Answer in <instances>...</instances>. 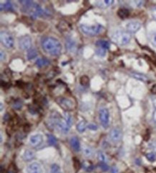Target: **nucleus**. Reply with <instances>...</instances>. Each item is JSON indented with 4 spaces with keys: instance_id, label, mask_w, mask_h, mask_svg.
I'll use <instances>...</instances> for the list:
<instances>
[{
    "instance_id": "1",
    "label": "nucleus",
    "mask_w": 156,
    "mask_h": 173,
    "mask_svg": "<svg viewBox=\"0 0 156 173\" xmlns=\"http://www.w3.org/2000/svg\"><path fill=\"white\" fill-rule=\"evenodd\" d=\"M42 48L47 54L53 57H58L62 51V45L58 39L53 37H45L41 41Z\"/></svg>"
},
{
    "instance_id": "2",
    "label": "nucleus",
    "mask_w": 156,
    "mask_h": 173,
    "mask_svg": "<svg viewBox=\"0 0 156 173\" xmlns=\"http://www.w3.org/2000/svg\"><path fill=\"white\" fill-rule=\"evenodd\" d=\"M112 39L115 43L119 45H125L130 43L131 36L128 32L123 30H117L112 36Z\"/></svg>"
},
{
    "instance_id": "3",
    "label": "nucleus",
    "mask_w": 156,
    "mask_h": 173,
    "mask_svg": "<svg viewBox=\"0 0 156 173\" xmlns=\"http://www.w3.org/2000/svg\"><path fill=\"white\" fill-rule=\"evenodd\" d=\"M80 29H81L83 33L89 36H95L96 35L100 34L104 30V28H103L102 25H99V24L94 25H88L82 24V25H80Z\"/></svg>"
},
{
    "instance_id": "4",
    "label": "nucleus",
    "mask_w": 156,
    "mask_h": 173,
    "mask_svg": "<svg viewBox=\"0 0 156 173\" xmlns=\"http://www.w3.org/2000/svg\"><path fill=\"white\" fill-rule=\"evenodd\" d=\"M56 103L62 109L66 111H71L76 107V103L72 100L66 98H59L56 99Z\"/></svg>"
},
{
    "instance_id": "5",
    "label": "nucleus",
    "mask_w": 156,
    "mask_h": 173,
    "mask_svg": "<svg viewBox=\"0 0 156 173\" xmlns=\"http://www.w3.org/2000/svg\"><path fill=\"white\" fill-rule=\"evenodd\" d=\"M0 39L2 45L7 48H12L14 46L15 40L11 34L6 31L1 32V36H0Z\"/></svg>"
},
{
    "instance_id": "6",
    "label": "nucleus",
    "mask_w": 156,
    "mask_h": 173,
    "mask_svg": "<svg viewBox=\"0 0 156 173\" xmlns=\"http://www.w3.org/2000/svg\"><path fill=\"white\" fill-rule=\"evenodd\" d=\"M100 122L104 128H107L110 124V113L108 109L101 108L99 112Z\"/></svg>"
},
{
    "instance_id": "7",
    "label": "nucleus",
    "mask_w": 156,
    "mask_h": 173,
    "mask_svg": "<svg viewBox=\"0 0 156 173\" xmlns=\"http://www.w3.org/2000/svg\"><path fill=\"white\" fill-rule=\"evenodd\" d=\"M19 47L23 51H29L32 47V39L29 36H24L19 40Z\"/></svg>"
},
{
    "instance_id": "8",
    "label": "nucleus",
    "mask_w": 156,
    "mask_h": 173,
    "mask_svg": "<svg viewBox=\"0 0 156 173\" xmlns=\"http://www.w3.org/2000/svg\"><path fill=\"white\" fill-rule=\"evenodd\" d=\"M127 32L129 33H135L141 28V24L137 21H130L128 22L126 25Z\"/></svg>"
},
{
    "instance_id": "9",
    "label": "nucleus",
    "mask_w": 156,
    "mask_h": 173,
    "mask_svg": "<svg viewBox=\"0 0 156 173\" xmlns=\"http://www.w3.org/2000/svg\"><path fill=\"white\" fill-rule=\"evenodd\" d=\"M122 133L121 130L118 128H114L110 132V138L114 143H117L122 139Z\"/></svg>"
},
{
    "instance_id": "10",
    "label": "nucleus",
    "mask_w": 156,
    "mask_h": 173,
    "mask_svg": "<svg viewBox=\"0 0 156 173\" xmlns=\"http://www.w3.org/2000/svg\"><path fill=\"white\" fill-rule=\"evenodd\" d=\"M55 126L60 130V131L63 133H67L69 129H70L71 127V125L67 122V121L66 119H61V118H59Z\"/></svg>"
},
{
    "instance_id": "11",
    "label": "nucleus",
    "mask_w": 156,
    "mask_h": 173,
    "mask_svg": "<svg viewBox=\"0 0 156 173\" xmlns=\"http://www.w3.org/2000/svg\"><path fill=\"white\" fill-rule=\"evenodd\" d=\"M43 138L42 135L35 134L33 135L30 139V144L33 147H37L43 143Z\"/></svg>"
},
{
    "instance_id": "12",
    "label": "nucleus",
    "mask_w": 156,
    "mask_h": 173,
    "mask_svg": "<svg viewBox=\"0 0 156 173\" xmlns=\"http://www.w3.org/2000/svg\"><path fill=\"white\" fill-rule=\"evenodd\" d=\"M27 171H28V173H41V166L40 165V164L34 162V163H32L29 165Z\"/></svg>"
},
{
    "instance_id": "13",
    "label": "nucleus",
    "mask_w": 156,
    "mask_h": 173,
    "mask_svg": "<svg viewBox=\"0 0 156 173\" xmlns=\"http://www.w3.org/2000/svg\"><path fill=\"white\" fill-rule=\"evenodd\" d=\"M70 144L73 149L76 151H78L80 150V143L79 140L77 137H72L71 139Z\"/></svg>"
},
{
    "instance_id": "14",
    "label": "nucleus",
    "mask_w": 156,
    "mask_h": 173,
    "mask_svg": "<svg viewBox=\"0 0 156 173\" xmlns=\"http://www.w3.org/2000/svg\"><path fill=\"white\" fill-rule=\"evenodd\" d=\"M114 3V1L113 0H104V1H99L96 2V5L101 8H106L112 5Z\"/></svg>"
},
{
    "instance_id": "15",
    "label": "nucleus",
    "mask_w": 156,
    "mask_h": 173,
    "mask_svg": "<svg viewBox=\"0 0 156 173\" xmlns=\"http://www.w3.org/2000/svg\"><path fill=\"white\" fill-rule=\"evenodd\" d=\"M35 64L38 68H42L43 67V66H48V65H49L50 61L48 60V59L42 58V59H39L36 61Z\"/></svg>"
},
{
    "instance_id": "16",
    "label": "nucleus",
    "mask_w": 156,
    "mask_h": 173,
    "mask_svg": "<svg viewBox=\"0 0 156 173\" xmlns=\"http://www.w3.org/2000/svg\"><path fill=\"white\" fill-rule=\"evenodd\" d=\"M96 45H97V46L99 47V48H104V49L107 50L110 48V43H109L108 41H107V40H99L96 43Z\"/></svg>"
},
{
    "instance_id": "17",
    "label": "nucleus",
    "mask_w": 156,
    "mask_h": 173,
    "mask_svg": "<svg viewBox=\"0 0 156 173\" xmlns=\"http://www.w3.org/2000/svg\"><path fill=\"white\" fill-rule=\"evenodd\" d=\"M118 16L119 17L122 19H125V18H127L130 15V12H129L128 10L125 8H121L118 10L117 12Z\"/></svg>"
},
{
    "instance_id": "18",
    "label": "nucleus",
    "mask_w": 156,
    "mask_h": 173,
    "mask_svg": "<svg viewBox=\"0 0 156 173\" xmlns=\"http://www.w3.org/2000/svg\"><path fill=\"white\" fill-rule=\"evenodd\" d=\"M35 157V154L30 150H25V152L23 154V159H25V161H30L33 159H34Z\"/></svg>"
},
{
    "instance_id": "19",
    "label": "nucleus",
    "mask_w": 156,
    "mask_h": 173,
    "mask_svg": "<svg viewBox=\"0 0 156 173\" xmlns=\"http://www.w3.org/2000/svg\"><path fill=\"white\" fill-rule=\"evenodd\" d=\"M131 75L132 77H133L134 78L137 79V80H140V81L142 82H147L148 80V78L146 76L141 74H139V73H132Z\"/></svg>"
},
{
    "instance_id": "20",
    "label": "nucleus",
    "mask_w": 156,
    "mask_h": 173,
    "mask_svg": "<svg viewBox=\"0 0 156 173\" xmlns=\"http://www.w3.org/2000/svg\"><path fill=\"white\" fill-rule=\"evenodd\" d=\"M37 52L35 49L34 48H31L30 50H29L27 54V57H28V60H32V59H35V57H37Z\"/></svg>"
},
{
    "instance_id": "21",
    "label": "nucleus",
    "mask_w": 156,
    "mask_h": 173,
    "mask_svg": "<svg viewBox=\"0 0 156 173\" xmlns=\"http://www.w3.org/2000/svg\"><path fill=\"white\" fill-rule=\"evenodd\" d=\"M66 48L69 50H70V51H73L74 48H76V43L72 39H68V40H66Z\"/></svg>"
},
{
    "instance_id": "22",
    "label": "nucleus",
    "mask_w": 156,
    "mask_h": 173,
    "mask_svg": "<svg viewBox=\"0 0 156 173\" xmlns=\"http://www.w3.org/2000/svg\"><path fill=\"white\" fill-rule=\"evenodd\" d=\"M86 127H87V125H86V121H82L77 125V130L79 132H81V133H82L86 130Z\"/></svg>"
},
{
    "instance_id": "23",
    "label": "nucleus",
    "mask_w": 156,
    "mask_h": 173,
    "mask_svg": "<svg viewBox=\"0 0 156 173\" xmlns=\"http://www.w3.org/2000/svg\"><path fill=\"white\" fill-rule=\"evenodd\" d=\"M83 154L86 156V157H91L94 154L93 150L89 147H85L83 149Z\"/></svg>"
},
{
    "instance_id": "24",
    "label": "nucleus",
    "mask_w": 156,
    "mask_h": 173,
    "mask_svg": "<svg viewBox=\"0 0 156 173\" xmlns=\"http://www.w3.org/2000/svg\"><path fill=\"white\" fill-rule=\"evenodd\" d=\"M48 141L49 144L52 146H55L57 144V140L55 139V137L54 136L51 134H48Z\"/></svg>"
},
{
    "instance_id": "25",
    "label": "nucleus",
    "mask_w": 156,
    "mask_h": 173,
    "mask_svg": "<svg viewBox=\"0 0 156 173\" xmlns=\"http://www.w3.org/2000/svg\"><path fill=\"white\" fill-rule=\"evenodd\" d=\"M13 108L15 109V110H19V109L22 108V102L20 100H17L14 102L12 105Z\"/></svg>"
},
{
    "instance_id": "26",
    "label": "nucleus",
    "mask_w": 156,
    "mask_h": 173,
    "mask_svg": "<svg viewBox=\"0 0 156 173\" xmlns=\"http://www.w3.org/2000/svg\"><path fill=\"white\" fill-rule=\"evenodd\" d=\"M1 4L2 6H4V10H7V11H13L12 4V3L10 2V1H7V2L4 3V4Z\"/></svg>"
},
{
    "instance_id": "27",
    "label": "nucleus",
    "mask_w": 156,
    "mask_h": 173,
    "mask_svg": "<svg viewBox=\"0 0 156 173\" xmlns=\"http://www.w3.org/2000/svg\"><path fill=\"white\" fill-rule=\"evenodd\" d=\"M150 41L153 44V45L156 47V32H153L150 34L149 36Z\"/></svg>"
},
{
    "instance_id": "28",
    "label": "nucleus",
    "mask_w": 156,
    "mask_h": 173,
    "mask_svg": "<svg viewBox=\"0 0 156 173\" xmlns=\"http://www.w3.org/2000/svg\"><path fill=\"white\" fill-rule=\"evenodd\" d=\"M80 82H81V84H82L83 86H86L89 84V79L87 76H83V77H81L80 79Z\"/></svg>"
},
{
    "instance_id": "29",
    "label": "nucleus",
    "mask_w": 156,
    "mask_h": 173,
    "mask_svg": "<svg viewBox=\"0 0 156 173\" xmlns=\"http://www.w3.org/2000/svg\"><path fill=\"white\" fill-rule=\"evenodd\" d=\"M96 55H98L99 57H103L106 55V50L102 48H99H99L96 50Z\"/></svg>"
},
{
    "instance_id": "30",
    "label": "nucleus",
    "mask_w": 156,
    "mask_h": 173,
    "mask_svg": "<svg viewBox=\"0 0 156 173\" xmlns=\"http://www.w3.org/2000/svg\"><path fill=\"white\" fill-rule=\"evenodd\" d=\"M146 157L150 162H154L156 159L155 154L154 153H148L146 154Z\"/></svg>"
},
{
    "instance_id": "31",
    "label": "nucleus",
    "mask_w": 156,
    "mask_h": 173,
    "mask_svg": "<svg viewBox=\"0 0 156 173\" xmlns=\"http://www.w3.org/2000/svg\"><path fill=\"white\" fill-rule=\"evenodd\" d=\"M98 157H99V160L101 161V162H105L106 161H107V157H106V155L104 154V153L101 152V151H99V153H98Z\"/></svg>"
},
{
    "instance_id": "32",
    "label": "nucleus",
    "mask_w": 156,
    "mask_h": 173,
    "mask_svg": "<svg viewBox=\"0 0 156 173\" xmlns=\"http://www.w3.org/2000/svg\"><path fill=\"white\" fill-rule=\"evenodd\" d=\"M99 166L103 171H107L109 170V166L107 165V164H106V162H101L99 164Z\"/></svg>"
},
{
    "instance_id": "33",
    "label": "nucleus",
    "mask_w": 156,
    "mask_h": 173,
    "mask_svg": "<svg viewBox=\"0 0 156 173\" xmlns=\"http://www.w3.org/2000/svg\"><path fill=\"white\" fill-rule=\"evenodd\" d=\"M73 165L76 170L78 171L80 168V163H79V160H78V159L76 158V157H74L73 158Z\"/></svg>"
},
{
    "instance_id": "34",
    "label": "nucleus",
    "mask_w": 156,
    "mask_h": 173,
    "mask_svg": "<svg viewBox=\"0 0 156 173\" xmlns=\"http://www.w3.org/2000/svg\"><path fill=\"white\" fill-rule=\"evenodd\" d=\"M143 4L144 1H134L132 2H131V4H132V5H134L136 7H140Z\"/></svg>"
},
{
    "instance_id": "35",
    "label": "nucleus",
    "mask_w": 156,
    "mask_h": 173,
    "mask_svg": "<svg viewBox=\"0 0 156 173\" xmlns=\"http://www.w3.org/2000/svg\"><path fill=\"white\" fill-rule=\"evenodd\" d=\"M84 169L87 171H92L94 170V166L92 165V164H89V165H86V162H84Z\"/></svg>"
},
{
    "instance_id": "36",
    "label": "nucleus",
    "mask_w": 156,
    "mask_h": 173,
    "mask_svg": "<svg viewBox=\"0 0 156 173\" xmlns=\"http://www.w3.org/2000/svg\"><path fill=\"white\" fill-rule=\"evenodd\" d=\"M60 172L59 167L56 165H53L52 168H51V172Z\"/></svg>"
},
{
    "instance_id": "37",
    "label": "nucleus",
    "mask_w": 156,
    "mask_h": 173,
    "mask_svg": "<svg viewBox=\"0 0 156 173\" xmlns=\"http://www.w3.org/2000/svg\"><path fill=\"white\" fill-rule=\"evenodd\" d=\"M7 173H16V170H15V167L13 165H11V166L9 167V170H7Z\"/></svg>"
},
{
    "instance_id": "38",
    "label": "nucleus",
    "mask_w": 156,
    "mask_h": 173,
    "mask_svg": "<svg viewBox=\"0 0 156 173\" xmlns=\"http://www.w3.org/2000/svg\"><path fill=\"white\" fill-rule=\"evenodd\" d=\"M150 147L151 149L153 150L154 152L156 154V141H155V142H153L152 143L150 144Z\"/></svg>"
},
{
    "instance_id": "39",
    "label": "nucleus",
    "mask_w": 156,
    "mask_h": 173,
    "mask_svg": "<svg viewBox=\"0 0 156 173\" xmlns=\"http://www.w3.org/2000/svg\"><path fill=\"white\" fill-rule=\"evenodd\" d=\"M0 54H1V61H2L5 60L6 56H5V54H4V51H1V53H0Z\"/></svg>"
},
{
    "instance_id": "40",
    "label": "nucleus",
    "mask_w": 156,
    "mask_h": 173,
    "mask_svg": "<svg viewBox=\"0 0 156 173\" xmlns=\"http://www.w3.org/2000/svg\"><path fill=\"white\" fill-rule=\"evenodd\" d=\"M152 16L154 19L156 20V7L153 8V10H152Z\"/></svg>"
},
{
    "instance_id": "41",
    "label": "nucleus",
    "mask_w": 156,
    "mask_h": 173,
    "mask_svg": "<svg viewBox=\"0 0 156 173\" xmlns=\"http://www.w3.org/2000/svg\"><path fill=\"white\" fill-rule=\"evenodd\" d=\"M89 128L90 129H93V130H96L97 129V126L95 125H93V124H91V125L89 126Z\"/></svg>"
},
{
    "instance_id": "42",
    "label": "nucleus",
    "mask_w": 156,
    "mask_h": 173,
    "mask_svg": "<svg viewBox=\"0 0 156 173\" xmlns=\"http://www.w3.org/2000/svg\"><path fill=\"white\" fill-rule=\"evenodd\" d=\"M112 173H118V170L117 168L115 167H113L112 168Z\"/></svg>"
},
{
    "instance_id": "43",
    "label": "nucleus",
    "mask_w": 156,
    "mask_h": 173,
    "mask_svg": "<svg viewBox=\"0 0 156 173\" xmlns=\"http://www.w3.org/2000/svg\"><path fill=\"white\" fill-rule=\"evenodd\" d=\"M153 119L156 122V110H155V112L153 113Z\"/></svg>"
},
{
    "instance_id": "44",
    "label": "nucleus",
    "mask_w": 156,
    "mask_h": 173,
    "mask_svg": "<svg viewBox=\"0 0 156 173\" xmlns=\"http://www.w3.org/2000/svg\"><path fill=\"white\" fill-rule=\"evenodd\" d=\"M1 110H2V104H1Z\"/></svg>"
},
{
    "instance_id": "45",
    "label": "nucleus",
    "mask_w": 156,
    "mask_h": 173,
    "mask_svg": "<svg viewBox=\"0 0 156 173\" xmlns=\"http://www.w3.org/2000/svg\"><path fill=\"white\" fill-rule=\"evenodd\" d=\"M51 173H61V172H51Z\"/></svg>"
},
{
    "instance_id": "46",
    "label": "nucleus",
    "mask_w": 156,
    "mask_h": 173,
    "mask_svg": "<svg viewBox=\"0 0 156 173\" xmlns=\"http://www.w3.org/2000/svg\"><path fill=\"white\" fill-rule=\"evenodd\" d=\"M155 93H156V90H155Z\"/></svg>"
}]
</instances>
